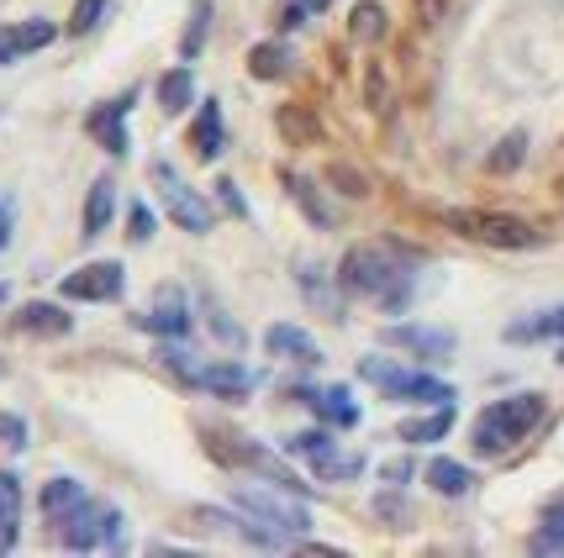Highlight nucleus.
I'll list each match as a JSON object with an SVG mask.
<instances>
[{"label": "nucleus", "mask_w": 564, "mask_h": 558, "mask_svg": "<svg viewBox=\"0 0 564 558\" xmlns=\"http://www.w3.org/2000/svg\"><path fill=\"white\" fill-rule=\"evenodd\" d=\"M338 285L354 295L375 300L380 311H406L412 295H417V274L412 264L395 253V248H380V243H359L344 253L338 264Z\"/></svg>", "instance_id": "1"}, {"label": "nucleus", "mask_w": 564, "mask_h": 558, "mask_svg": "<svg viewBox=\"0 0 564 558\" xmlns=\"http://www.w3.org/2000/svg\"><path fill=\"white\" fill-rule=\"evenodd\" d=\"M539 422H543V395H507V401H491L486 412L475 416V427H469V448H475L480 459H501V453H512Z\"/></svg>", "instance_id": "2"}, {"label": "nucleus", "mask_w": 564, "mask_h": 558, "mask_svg": "<svg viewBox=\"0 0 564 558\" xmlns=\"http://www.w3.org/2000/svg\"><path fill=\"white\" fill-rule=\"evenodd\" d=\"M232 501L264 527V533H274L280 543H291V537H301L306 527H312V516H306V506L295 501V490H270V485H248V480H238L232 485Z\"/></svg>", "instance_id": "3"}, {"label": "nucleus", "mask_w": 564, "mask_h": 558, "mask_svg": "<svg viewBox=\"0 0 564 558\" xmlns=\"http://www.w3.org/2000/svg\"><path fill=\"white\" fill-rule=\"evenodd\" d=\"M443 221H448L459 238L486 243V248H512V253H522V248L549 243L539 227H528L522 217H507V211H443Z\"/></svg>", "instance_id": "4"}, {"label": "nucleus", "mask_w": 564, "mask_h": 558, "mask_svg": "<svg viewBox=\"0 0 564 558\" xmlns=\"http://www.w3.org/2000/svg\"><path fill=\"white\" fill-rule=\"evenodd\" d=\"M148 179H153V190H159V200H164V211L174 217V227H185V232H212L217 227V211H212V200H200L180 174H174L170 158H153L148 164Z\"/></svg>", "instance_id": "5"}, {"label": "nucleus", "mask_w": 564, "mask_h": 558, "mask_svg": "<svg viewBox=\"0 0 564 558\" xmlns=\"http://www.w3.org/2000/svg\"><path fill=\"white\" fill-rule=\"evenodd\" d=\"M58 543L69 554H96V548H122V511L106 501H85L69 522L58 527Z\"/></svg>", "instance_id": "6"}, {"label": "nucleus", "mask_w": 564, "mask_h": 558, "mask_svg": "<svg viewBox=\"0 0 564 558\" xmlns=\"http://www.w3.org/2000/svg\"><path fill=\"white\" fill-rule=\"evenodd\" d=\"M359 374L375 380L391 401H412V406H454V385H448V380H433V374H406V369L386 364V359H365Z\"/></svg>", "instance_id": "7"}, {"label": "nucleus", "mask_w": 564, "mask_h": 558, "mask_svg": "<svg viewBox=\"0 0 564 558\" xmlns=\"http://www.w3.org/2000/svg\"><path fill=\"white\" fill-rule=\"evenodd\" d=\"M132 106H138V85L122 90V96L100 100V106H90V117H85V132H90L111 158H122L127 153V117H132Z\"/></svg>", "instance_id": "8"}, {"label": "nucleus", "mask_w": 564, "mask_h": 558, "mask_svg": "<svg viewBox=\"0 0 564 558\" xmlns=\"http://www.w3.org/2000/svg\"><path fill=\"white\" fill-rule=\"evenodd\" d=\"M127 285L122 264H111V259H96V264L74 269V274H64V285L58 291L69 295V300H117Z\"/></svg>", "instance_id": "9"}, {"label": "nucleus", "mask_w": 564, "mask_h": 558, "mask_svg": "<svg viewBox=\"0 0 564 558\" xmlns=\"http://www.w3.org/2000/svg\"><path fill=\"white\" fill-rule=\"evenodd\" d=\"M291 401H306L327 427H354L359 422V406H354V395L344 385H291Z\"/></svg>", "instance_id": "10"}, {"label": "nucleus", "mask_w": 564, "mask_h": 558, "mask_svg": "<svg viewBox=\"0 0 564 558\" xmlns=\"http://www.w3.org/2000/svg\"><path fill=\"white\" fill-rule=\"evenodd\" d=\"M53 37H58V26L43 22V17H32V22L6 26V32H0V69H6V64H17V58H26V53L48 48Z\"/></svg>", "instance_id": "11"}, {"label": "nucleus", "mask_w": 564, "mask_h": 558, "mask_svg": "<svg viewBox=\"0 0 564 558\" xmlns=\"http://www.w3.org/2000/svg\"><path fill=\"white\" fill-rule=\"evenodd\" d=\"M227 147V122H221V100H206L200 117L191 122V153L200 164H217V153Z\"/></svg>", "instance_id": "12"}, {"label": "nucleus", "mask_w": 564, "mask_h": 558, "mask_svg": "<svg viewBox=\"0 0 564 558\" xmlns=\"http://www.w3.org/2000/svg\"><path fill=\"white\" fill-rule=\"evenodd\" d=\"M85 501H90V490L79 485V480H69V474L48 480V485H43V516H48L53 533H58V527H64V522H69V516L85 506Z\"/></svg>", "instance_id": "13"}, {"label": "nucleus", "mask_w": 564, "mask_h": 558, "mask_svg": "<svg viewBox=\"0 0 564 558\" xmlns=\"http://www.w3.org/2000/svg\"><path fill=\"white\" fill-rule=\"evenodd\" d=\"M386 342H391V348H412L422 359H448V353H454V332H448V327H391Z\"/></svg>", "instance_id": "14"}, {"label": "nucleus", "mask_w": 564, "mask_h": 558, "mask_svg": "<svg viewBox=\"0 0 564 558\" xmlns=\"http://www.w3.org/2000/svg\"><path fill=\"white\" fill-rule=\"evenodd\" d=\"M264 348L280 353V359H295V364H322V348L312 332H301V327H285V321H274L270 332H264Z\"/></svg>", "instance_id": "15"}, {"label": "nucleus", "mask_w": 564, "mask_h": 558, "mask_svg": "<svg viewBox=\"0 0 564 558\" xmlns=\"http://www.w3.org/2000/svg\"><path fill=\"white\" fill-rule=\"evenodd\" d=\"M69 327V311H58L53 300H26L17 311V332H32V338H64Z\"/></svg>", "instance_id": "16"}, {"label": "nucleus", "mask_w": 564, "mask_h": 558, "mask_svg": "<svg viewBox=\"0 0 564 558\" xmlns=\"http://www.w3.org/2000/svg\"><path fill=\"white\" fill-rule=\"evenodd\" d=\"M17 533H22V480L0 469V554L17 548Z\"/></svg>", "instance_id": "17"}, {"label": "nucleus", "mask_w": 564, "mask_h": 558, "mask_svg": "<svg viewBox=\"0 0 564 558\" xmlns=\"http://www.w3.org/2000/svg\"><path fill=\"white\" fill-rule=\"evenodd\" d=\"M143 332H159V338H185L191 332V316H185V306H180V291H164V306L159 311H143L132 316Z\"/></svg>", "instance_id": "18"}, {"label": "nucleus", "mask_w": 564, "mask_h": 558, "mask_svg": "<svg viewBox=\"0 0 564 558\" xmlns=\"http://www.w3.org/2000/svg\"><path fill=\"white\" fill-rule=\"evenodd\" d=\"M111 206H117V179L100 174V179H90V195H85V238H100L111 227Z\"/></svg>", "instance_id": "19"}, {"label": "nucleus", "mask_w": 564, "mask_h": 558, "mask_svg": "<svg viewBox=\"0 0 564 558\" xmlns=\"http://www.w3.org/2000/svg\"><path fill=\"white\" fill-rule=\"evenodd\" d=\"M196 385L217 390V395H227V401H243L248 390H253V374H248L243 364H206L196 374Z\"/></svg>", "instance_id": "20"}, {"label": "nucleus", "mask_w": 564, "mask_h": 558, "mask_svg": "<svg viewBox=\"0 0 564 558\" xmlns=\"http://www.w3.org/2000/svg\"><path fill=\"white\" fill-rule=\"evenodd\" d=\"M422 480L438 490V495H469V490H475V474H469L465 463H454V459H427Z\"/></svg>", "instance_id": "21"}, {"label": "nucleus", "mask_w": 564, "mask_h": 558, "mask_svg": "<svg viewBox=\"0 0 564 558\" xmlns=\"http://www.w3.org/2000/svg\"><path fill=\"white\" fill-rule=\"evenodd\" d=\"M291 69H295L291 43H259V48L248 53V74L253 79H285Z\"/></svg>", "instance_id": "22"}, {"label": "nucleus", "mask_w": 564, "mask_h": 558, "mask_svg": "<svg viewBox=\"0 0 564 558\" xmlns=\"http://www.w3.org/2000/svg\"><path fill=\"white\" fill-rule=\"evenodd\" d=\"M448 427H454V406H433V416L401 422V427H395V437H401V442H412V448H422V442H438Z\"/></svg>", "instance_id": "23"}, {"label": "nucleus", "mask_w": 564, "mask_h": 558, "mask_svg": "<svg viewBox=\"0 0 564 558\" xmlns=\"http://www.w3.org/2000/svg\"><path fill=\"white\" fill-rule=\"evenodd\" d=\"M507 342H539V338H564V306H554V311L543 316H528V321H512L507 332H501Z\"/></svg>", "instance_id": "24"}, {"label": "nucleus", "mask_w": 564, "mask_h": 558, "mask_svg": "<svg viewBox=\"0 0 564 558\" xmlns=\"http://www.w3.org/2000/svg\"><path fill=\"white\" fill-rule=\"evenodd\" d=\"M191 100H196V79H191V69H170L164 79H159V106H164L170 117H180Z\"/></svg>", "instance_id": "25"}, {"label": "nucleus", "mask_w": 564, "mask_h": 558, "mask_svg": "<svg viewBox=\"0 0 564 558\" xmlns=\"http://www.w3.org/2000/svg\"><path fill=\"white\" fill-rule=\"evenodd\" d=\"M206 32H212V0H191V22H185L180 58H200V48H206Z\"/></svg>", "instance_id": "26"}, {"label": "nucleus", "mask_w": 564, "mask_h": 558, "mask_svg": "<svg viewBox=\"0 0 564 558\" xmlns=\"http://www.w3.org/2000/svg\"><path fill=\"white\" fill-rule=\"evenodd\" d=\"M159 364L174 369L185 385H196V374H200L196 359H191V342H185V338H164V342H159Z\"/></svg>", "instance_id": "27"}, {"label": "nucleus", "mask_w": 564, "mask_h": 558, "mask_svg": "<svg viewBox=\"0 0 564 558\" xmlns=\"http://www.w3.org/2000/svg\"><path fill=\"white\" fill-rule=\"evenodd\" d=\"M359 469H365V459H359V453H338V448H333V453H322V459L312 463V474H317V480H354Z\"/></svg>", "instance_id": "28"}, {"label": "nucleus", "mask_w": 564, "mask_h": 558, "mask_svg": "<svg viewBox=\"0 0 564 558\" xmlns=\"http://www.w3.org/2000/svg\"><path fill=\"white\" fill-rule=\"evenodd\" d=\"M338 448V437H327V433H295L285 437V453H295V459H306V463H317L322 453H333Z\"/></svg>", "instance_id": "29"}, {"label": "nucleus", "mask_w": 564, "mask_h": 558, "mask_svg": "<svg viewBox=\"0 0 564 558\" xmlns=\"http://www.w3.org/2000/svg\"><path fill=\"white\" fill-rule=\"evenodd\" d=\"M285 185H291V195L306 206V217H312V227H333V211L317 200V190H312V179H301V174H285Z\"/></svg>", "instance_id": "30"}, {"label": "nucleus", "mask_w": 564, "mask_h": 558, "mask_svg": "<svg viewBox=\"0 0 564 558\" xmlns=\"http://www.w3.org/2000/svg\"><path fill=\"white\" fill-rule=\"evenodd\" d=\"M348 32H354L359 43H375V37H386V11H380L375 0H365V6L354 11V22H348Z\"/></svg>", "instance_id": "31"}, {"label": "nucleus", "mask_w": 564, "mask_h": 558, "mask_svg": "<svg viewBox=\"0 0 564 558\" xmlns=\"http://www.w3.org/2000/svg\"><path fill=\"white\" fill-rule=\"evenodd\" d=\"M533 554H564V506L543 516V527L533 533Z\"/></svg>", "instance_id": "32"}, {"label": "nucleus", "mask_w": 564, "mask_h": 558, "mask_svg": "<svg viewBox=\"0 0 564 558\" xmlns=\"http://www.w3.org/2000/svg\"><path fill=\"white\" fill-rule=\"evenodd\" d=\"M280 132H285L291 143H301V138H306V143H317V122H312V111H295V106L280 111Z\"/></svg>", "instance_id": "33"}, {"label": "nucleus", "mask_w": 564, "mask_h": 558, "mask_svg": "<svg viewBox=\"0 0 564 558\" xmlns=\"http://www.w3.org/2000/svg\"><path fill=\"white\" fill-rule=\"evenodd\" d=\"M522 153H528V138H522V132H512V138H501V147L491 153V169H496V174L517 169V164H522Z\"/></svg>", "instance_id": "34"}, {"label": "nucleus", "mask_w": 564, "mask_h": 558, "mask_svg": "<svg viewBox=\"0 0 564 558\" xmlns=\"http://www.w3.org/2000/svg\"><path fill=\"white\" fill-rule=\"evenodd\" d=\"M100 17H106V0H79V6H74V17H69V32L74 37H85Z\"/></svg>", "instance_id": "35"}, {"label": "nucleus", "mask_w": 564, "mask_h": 558, "mask_svg": "<svg viewBox=\"0 0 564 558\" xmlns=\"http://www.w3.org/2000/svg\"><path fill=\"white\" fill-rule=\"evenodd\" d=\"M127 238H132V243H148V238H153V211H148L143 200H132V211H127Z\"/></svg>", "instance_id": "36"}, {"label": "nucleus", "mask_w": 564, "mask_h": 558, "mask_svg": "<svg viewBox=\"0 0 564 558\" xmlns=\"http://www.w3.org/2000/svg\"><path fill=\"white\" fill-rule=\"evenodd\" d=\"M217 200H221V206H227V211H232L238 221H248V200L238 195V185H232V179H217Z\"/></svg>", "instance_id": "37"}, {"label": "nucleus", "mask_w": 564, "mask_h": 558, "mask_svg": "<svg viewBox=\"0 0 564 558\" xmlns=\"http://www.w3.org/2000/svg\"><path fill=\"white\" fill-rule=\"evenodd\" d=\"M0 442L26 448V422H22V416H6V412H0Z\"/></svg>", "instance_id": "38"}, {"label": "nucleus", "mask_w": 564, "mask_h": 558, "mask_svg": "<svg viewBox=\"0 0 564 558\" xmlns=\"http://www.w3.org/2000/svg\"><path fill=\"white\" fill-rule=\"evenodd\" d=\"M11 221H17V206H11V195H0V248L11 243Z\"/></svg>", "instance_id": "39"}, {"label": "nucleus", "mask_w": 564, "mask_h": 558, "mask_svg": "<svg viewBox=\"0 0 564 558\" xmlns=\"http://www.w3.org/2000/svg\"><path fill=\"white\" fill-rule=\"evenodd\" d=\"M306 17H312V11H306V6H301V0H295L291 11H285V17H280V26H285V32H291V26H301V22H306Z\"/></svg>", "instance_id": "40"}, {"label": "nucleus", "mask_w": 564, "mask_h": 558, "mask_svg": "<svg viewBox=\"0 0 564 558\" xmlns=\"http://www.w3.org/2000/svg\"><path fill=\"white\" fill-rule=\"evenodd\" d=\"M301 6H306V11H312V17H317V11H327V6H333V0H301Z\"/></svg>", "instance_id": "41"}, {"label": "nucleus", "mask_w": 564, "mask_h": 558, "mask_svg": "<svg viewBox=\"0 0 564 558\" xmlns=\"http://www.w3.org/2000/svg\"><path fill=\"white\" fill-rule=\"evenodd\" d=\"M6 295H11V291H6V285H0V306H6Z\"/></svg>", "instance_id": "42"}, {"label": "nucleus", "mask_w": 564, "mask_h": 558, "mask_svg": "<svg viewBox=\"0 0 564 558\" xmlns=\"http://www.w3.org/2000/svg\"><path fill=\"white\" fill-rule=\"evenodd\" d=\"M0 374H6V359H0Z\"/></svg>", "instance_id": "43"}, {"label": "nucleus", "mask_w": 564, "mask_h": 558, "mask_svg": "<svg viewBox=\"0 0 564 558\" xmlns=\"http://www.w3.org/2000/svg\"><path fill=\"white\" fill-rule=\"evenodd\" d=\"M560 364H564V353H560Z\"/></svg>", "instance_id": "44"}]
</instances>
